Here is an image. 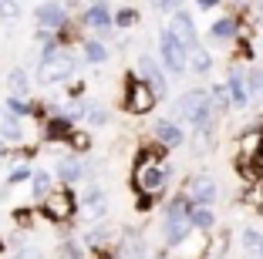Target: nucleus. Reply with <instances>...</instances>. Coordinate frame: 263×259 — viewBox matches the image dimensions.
Wrapping results in <instances>:
<instances>
[{
    "instance_id": "18",
    "label": "nucleus",
    "mask_w": 263,
    "mask_h": 259,
    "mask_svg": "<svg viewBox=\"0 0 263 259\" xmlns=\"http://www.w3.org/2000/svg\"><path fill=\"white\" fill-rule=\"evenodd\" d=\"M209 101H213L216 118L230 114V108H233V98H230V88H226V84H213V88H209Z\"/></svg>"
},
{
    "instance_id": "29",
    "label": "nucleus",
    "mask_w": 263,
    "mask_h": 259,
    "mask_svg": "<svg viewBox=\"0 0 263 259\" xmlns=\"http://www.w3.org/2000/svg\"><path fill=\"white\" fill-rule=\"evenodd\" d=\"M85 118H88L91 125H108V111H105L101 105H91V101L85 105Z\"/></svg>"
},
{
    "instance_id": "41",
    "label": "nucleus",
    "mask_w": 263,
    "mask_h": 259,
    "mask_svg": "<svg viewBox=\"0 0 263 259\" xmlns=\"http://www.w3.org/2000/svg\"><path fill=\"white\" fill-rule=\"evenodd\" d=\"M0 249H4V243H0Z\"/></svg>"
},
{
    "instance_id": "32",
    "label": "nucleus",
    "mask_w": 263,
    "mask_h": 259,
    "mask_svg": "<svg viewBox=\"0 0 263 259\" xmlns=\"http://www.w3.org/2000/svg\"><path fill=\"white\" fill-rule=\"evenodd\" d=\"M31 175H34V172H31L27 165H17L14 172L7 175V185H17V182H24V178H31Z\"/></svg>"
},
{
    "instance_id": "33",
    "label": "nucleus",
    "mask_w": 263,
    "mask_h": 259,
    "mask_svg": "<svg viewBox=\"0 0 263 259\" xmlns=\"http://www.w3.org/2000/svg\"><path fill=\"white\" fill-rule=\"evenodd\" d=\"M68 142L78 148V152H85V148H91V138H88V135H81V131H71V135H68Z\"/></svg>"
},
{
    "instance_id": "5",
    "label": "nucleus",
    "mask_w": 263,
    "mask_h": 259,
    "mask_svg": "<svg viewBox=\"0 0 263 259\" xmlns=\"http://www.w3.org/2000/svg\"><path fill=\"white\" fill-rule=\"evenodd\" d=\"M159 101V91H155L152 84L145 77H132L128 81V98H125V111L128 114H148Z\"/></svg>"
},
{
    "instance_id": "23",
    "label": "nucleus",
    "mask_w": 263,
    "mask_h": 259,
    "mask_svg": "<svg viewBox=\"0 0 263 259\" xmlns=\"http://www.w3.org/2000/svg\"><path fill=\"white\" fill-rule=\"evenodd\" d=\"M68 135H71V118L54 114V118L47 122V142H58V138H68Z\"/></svg>"
},
{
    "instance_id": "20",
    "label": "nucleus",
    "mask_w": 263,
    "mask_h": 259,
    "mask_svg": "<svg viewBox=\"0 0 263 259\" xmlns=\"http://www.w3.org/2000/svg\"><path fill=\"white\" fill-rule=\"evenodd\" d=\"M189 68L196 71V74H209V71H213V54L206 51V47H193V51H189Z\"/></svg>"
},
{
    "instance_id": "38",
    "label": "nucleus",
    "mask_w": 263,
    "mask_h": 259,
    "mask_svg": "<svg viewBox=\"0 0 263 259\" xmlns=\"http://www.w3.org/2000/svg\"><path fill=\"white\" fill-rule=\"evenodd\" d=\"M219 4H223V0H196V7H199V10H216Z\"/></svg>"
},
{
    "instance_id": "13",
    "label": "nucleus",
    "mask_w": 263,
    "mask_h": 259,
    "mask_svg": "<svg viewBox=\"0 0 263 259\" xmlns=\"http://www.w3.org/2000/svg\"><path fill=\"white\" fill-rule=\"evenodd\" d=\"M85 24L95 27V31H101V37H111V24H115V17H111V10L105 7V4H95V7L85 10Z\"/></svg>"
},
{
    "instance_id": "26",
    "label": "nucleus",
    "mask_w": 263,
    "mask_h": 259,
    "mask_svg": "<svg viewBox=\"0 0 263 259\" xmlns=\"http://www.w3.org/2000/svg\"><path fill=\"white\" fill-rule=\"evenodd\" d=\"M85 57L91 64H101V61H108V47L101 44V41H85Z\"/></svg>"
},
{
    "instance_id": "10",
    "label": "nucleus",
    "mask_w": 263,
    "mask_h": 259,
    "mask_svg": "<svg viewBox=\"0 0 263 259\" xmlns=\"http://www.w3.org/2000/svg\"><path fill=\"white\" fill-rule=\"evenodd\" d=\"M34 21H37V27L61 31L64 21H68V10H64V4H58V0H47V4H41V7L34 10Z\"/></svg>"
},
{
    "instance_id": "37",
    "label": "nucleus",
    "mask_w": 263,
    "mask_h": 259,
    "mask_svg": "<svg viewBox=\"0 0 263 259\" xmlns=\"http://www.w3.org/2000/svg\"><path fill=\"white\" fill-rule=\"evenodd\" d=\"M179 4H182V0H155V7H159V10H169V14H176Z\"/></svg>"
},
{
    "instance_id": "14",
    "label": "nucleus",
    "mask_w": 263,
    "mask_h": 259,
    "mask_svg": "<svg viewBox=\"0 0 263 259\" xmlns=\"http://www.w3.org/2000/svg\"><path fill=\"white\" fill-rule=\"evenodd\" d=\"M240 21L233 14H226V17H219V21H213V27H209V37L216 41V44H226V41H233V37H240Z\"/></svg>"
},
{
    "instance_id": "40",
    "label": "nucleus",
    "mask_w": 263,
    "mask_h": 259,
    "mask_svg": "<svg viewBox=\"0 0 263 259\" xmlns=\"http://www.w3.org/2000/svg\"><path fill=\"white\" fill-rule=\"evenodd\" d=\"M260 44H263V34H260Z\"/></svg>"
},
{
    "instance_id": "19",
    "label": "nucleus",
    "mask_w": 263,
    "mask_h": 259,
    "mask_svg": "<svg viewBox=\"0 0 263 259\" xmlns=\"http://www.w3.org/2000/svg\"><path fill=\"white\" fill-rule=\"evenodd\" d=\"M0 138H7V142H21L24 138V128H21V122H17V114L14 111L7 114V108L0 111Z\"/></svg>"
},
{
    "instance_id": "16",
    "label": "nucleus",
    "mask_w": 263,
    "mask_h": 259,
    "mask_svg": "<svg viewBox=\"0 0 263 259\" xmlns=\"http://www.w3.org/2000/svg\"><path fill=\"white\" fill-rule=\"evenodd\" d=\"M85 212H88V219H105V212H108V195H105L101 189H88Z\"/></svg>"
},
{
    "instance_id": "42",
    "label": "nucleus",
    "mask_w": 263,
    "mask_h": 259,
    "mask_svg": "<svg viewBox=\"0 0 263 259\" xmlns=\"http://www.w3.org/2000/svg\"><path fill=\"white\" fill-rule=\"evenodd\" d=\"M260 105H263V98H260Z\"/></svg>"
},
{
    "instance_id": "4",
    "label": "nucleus",
    "mask_w": 263,
    "mask_h": 259,
    "mask_svg": "<svg viewBox=\"0 0 263 259\" xmlns=\"http://www.w3.org/2000/svg\"><path fill=\"white\" fill-rule=\"evenodd\" d=\"M159 61H162V68L169 74H186V68H189V47L169 27L159 34Z\"/></svg>"
},
{
    "instance_id": "2",
    "label": "nucleus",
    "mask_w": 263,
    "mask_h": 259,
    "mask_svg": "<svg viewBox=\"0 0 263 259\" xmlns=\"http://www.w3.org/2000/svg\"><path fill=\"white\" fill-rule=\"evenodd\" d=\"M193 202H189V195H176L169 202V209H165V222H162V236L169 246H179L186 243V236L193 232Z\"/></svg>"
},
{
    "instance_id": "22",
    "label": "nucleus",
    "mask_w": 263,
    "mask_h": 259,
    "mask_svg": "<svg viewBox=\"0 0 263 259\" xmlns=\"http://www.w3.org/2000/svg\"><path fill=\"white\" fill-rule=\"evenodd\" d=\"M7 88H10V94H17V98H24V94L31 91V81H27V71H24V68L10 71V74H7Z\"/></svg>"
},
{
    "instance_id": "28",
    "label": "nucleus",
    "mask_w": 263,
    "mask_h": 259,
    "mask_svg": "<svg viewBox=\"0 0 263 259\" xmlns=\"http://www.w3.org/2000/svg\"><path fill=\"white\" fill-rule=\"evenodd\" d=\"M47 192H51V175H47V172H34L31 175V195L44 198Z\"/></svg>"
},
{
    "instance_id": "21",
    "label": "nucleus",
    "mask_w": 263,
    "mask_h": 259,
    "mask_svg": "<svg viewBox=\"0 0 263 259\" xmlns=\"http://www.w3.org/2000/svg\"><path fill=\"white\" fill-rule=\"evenodd\" d=\"M193 226L199 232H209L216 226V215H213V206H193Z\"/></svg>"
},
{
    "instance_id": "39",
    "label": "nucleus",
    "mask_w": 263,
    "mask_h": 259,
    "mask_svg": "<svg viewBox=\"0 0 263 259\" xmlns=\"http://www.w3.org/2000/svg\"><path fill=\"white\" fill-rule=\"evenodd\" d=\"M236 4H243V7H250V4H253V0H236Z\"/></svg>"
},
{
    "instance_id": "12",
    "label": "nucleus",
    "mask_w": 263,
    "mask_h": 259,
    "mask_svg": "<svg viewBox=\"0 0 263 259\" xmlns=\"http://www.w3.org/2000/svg\"><path fill=\"white\" fill-rule=\"evenodd\" d=\"M159 64H162V61H155V57L142 54V57H139V77H145L155 91H159V98H162V94L169 91V81H165V74H162V68H159Z\"/></svg>"
},
{
    "instance_id": "31",
    "label": "nucleus",
    "mask_w": 263,
    "mask_h": 259,
    "mask_svg": "<svg viewBox=\"0 0 263 259\" xmlns=\"http://www.w3.org/2000/svg\"><path fill=\"white\" fill-rule=\"evenodd\" d=\"M135 21H139V10H132V7H125V10L115 14V27H132Z\"/></svg>"
},
{
    "instance_id": "3",
    "label": "nucleus",
    "mask_w": 263,
    "mask_h": 259,
    "mask_svg": "<svg viewBox=\"0 0 263 259\" xmlns=\"http://www.w3.org/2000/svg\"><path fill=\"white\" fill-rule=\"evenodd\" d=\"M165 178H169V165L159 158V152H142L135 162V189L142 195H152L165 185Z\"/></svg>"
},
{
    "instance_id": "34",
    "label": "nucleus",
    "mask_w": 263,
    "mask_h": 259,
    "mask_svg": "<svg viewBox=\"0 0 263 259\" xmlns=\"http://www.w3.org/2000/svg\"><path fill=\"white\" fill-rule=\"evenodd\" d=\"M7 111H14V114H31V108L24 105L17 94H7Z\"/></svg>"
},
{
    "instance_id": "7",
    "label": "nucleus",
    "mask_w": 263,
    "mask_h": 259,
    "mask_svg": "<svg viewBox=\"0 0 263 259\" xmlns=\"http://www.w3.org/2000/svg\"><path fill=\"white\" fill-rule=\"evenodd\" d=\"M186 195H189L193 206H213V202L219 198V185H216V178H213V175L199 172V175H193L186 182Z\"/></svg>"
},
{
    "instance_id": "35",
    "label": "nucleus",
    "mask_w": 263,
    "mask_h": 259,
    "mask_svg": "<svg viewBox=\"0 0 263 259\" xmlns=\"http://www.w3.org/2000/svg\"><path fill=\"white\" fill-rule=\"evenodd\" d=\"M58 259H81V252H78V246H74V243H64V246H61V252H58Z\"/></svg>"
},
{
    "instance_id": "30",
    "label": "nucleus",
    "mask_w": 263,
    "mask_h": 259,
    "mask_svg": "<svg viewBox=\"0 0 263 259\" xmlns=\"http://www.w3.org/2000/svg\"><path fill=\"white\" fill-rule=\"evenodd\" d=\"M21 17V0H0V21H17Z\"/></svg>"
},
{
    "instance_id": "24",
    "label": "nucleus",
    "mask_w": 263,
    "mask_h": 259,
    "mask_svg": "<svg viewBox=\"0 0 263 259\" xmlns=\"http://www.w3.org/2000/svg\"><path fill=\"white\" fill-rule=\"evenodd\" d=\"M247 88H250V98H263V68L260 64L247 68Z\"/></svg>"
},
{
    "instance_id": "9",
    "label": "nucleus",
    "mask_w": 263,
    "mask_h": 259,
    "mask_svg": "<svg viewBox=\"0 0 263 259\" xmlns=\"http://www.w3.org/2000/svg\"><path fill=\"white\" fill-rule=\"evenodd\" d=\"M169 31L176 34L182 44L193 51V47H199V34H196V21H193V14H186V10H176L172 14V21H169Z\"/></svg>"
},
{
    "instance_id": "11",
    "label": "nucleus",
    "mask_w": 263,
    "mask_h": 259,
    "mask_svg": "<svg viewBox=\"0 0 263 259\" xmlns=\"http://www.w3.org/2000/svg\"><path fill=\"white\" fill-rule=\"evenodd\" d=\"M226 88H230V98H233V108L243 111L250 105V88H247V71L233 64L230 74H226Z\"/></svg>"
},
{
    "instance_id": "15",
    "label": "nucleus",
    "mask_w": 263,
    "mask_h": 259,
    "mask_svg": "<svg viewBox=\"0 0 263 259\" xmlns=\"http://www.w3.org/2000/svg\"><path fill=\"white\" fill-rule=\"evenodd\" d=\"M155 138H159V145H162V148H179L182 142H186L182 128H179L176 122H169V118H162V122H155Z\"/></svg>"
},
{
    "instance_id": "1",
    "label": "nucleus",
    "mask_w": 263,
    "mask_h": 259,
    "mask_svg": "<svg viewBox=\"0 0 263 259\" xmlns=\"http://www.w3.org/2000/svg\"><path fill=\"white\" fill-rule=\"evenodd\" d=\"M176 114L182 118V122H189L196 131H199V128H209V125H213V118H216L206 88H189L186 94H179V98H176Z\"/></svg>"
},
{
    "instance_id": "17",
    "label": "nucleus",
    "mask_w": 263,
    "mask_h": 259,
    "mask_svg": "<svg viewBox=\"0 0 263 259\" xmlns=\"http://www.w3.org/2000/svg\"><path fill=\"white\" fill-rule=\"evenodd\" d=\"M85 175H88L85 162H78V158H61L58 162V178H61V182H78V178H85Z\"/></svg>"
},
{
    "instance_id": "8",
    "label": "nucleus",
    "mask_w": 263,
    "mask_h": 259,
    "mask_svg": "<svg viewBox=\"0 0 263 259\" xmlns=\"http://www.w3.org/2000/svg\"><path fill=\"white\" fill-rule=\"evenodd\" d=\"M41 202H44L41 209H44V215L51 222H64V219H71V215H74V192H68V189L47 192Z\"/></svg>"
},
{
    "instance_id": "27",
    "label": "nucleus",
    "mask_w": 263,
    "mask_h": 259,
    "mask_svg": "<svg viewBox=\"0 0 263 259\" xmlns=\"http://www.w3.org/2000/svg\"><path fill=\"white\" fill-rule=\"evenodd\" d=\"M240 243H243V249H247L250 256H256V249L263 246V232H260V229H243Z\"/></svg>"
},
{
    "instance_id": "6",
    "label": "nucleus",
    "mask_w": 263,
    "mask_h": 259,
    "mask_svg": "<svg viewBox=\"0 0 263 259\" xmlns=\"http://www.w3.org/2000/svg\"><path fill=\"white\" fill-rule=\"evenodd\" d=\"M74 71V57L68 51H54L51 57H41V68H37V81L41 84H58Z\"/></svg>"
},
{
    "instance_id": "36",
    "label": "nucleus",
    "mask_w": 263,
    "mask_h": 259,
    "mask_svg": "<svg viewBox=\"0 0 263 259\" xmlns=\"http://www.w3.org/2000/svg\"><path fill=\"white\" fill-rule=\"evenodd\" d=\"M14 259H41V249H37V246H24Z\"/></svg>"
},
{
    "instance_id": "25",
    "label": "nucleus",
    "mask_w": 263,
    "mask_h": 259,
    "mask_svg": "<svg viewBox=\"0 0 263 259\" xmlns=\"http://www.w3.org/2000/svg\"><path fill=\"white\" fill-rule=\"evenodd\" d=\"M111 236H115V229H111V226H105V222H101V226H95L91 232H88V236H85V246H88V249H95V246H101V243H105V239H111Z\"/></svg>"
}]
</instances>
